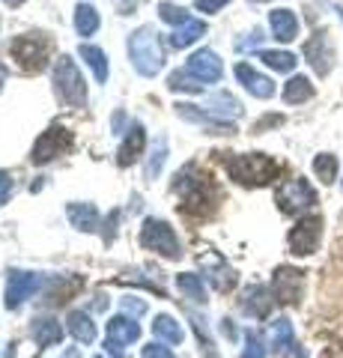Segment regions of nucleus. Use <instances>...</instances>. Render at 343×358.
Instances as JSON below:
<instances>
[{
  "mask_svg": "<svg viewBox=\"0 0 343 358\" xmlns=\"http://www.w3.org/2000/svg\"><path fill=\"white\" fill-rule=\"evenodd\" d=\"M269 27L278 42H293L298 36V18L293 9H272L269 13Z\"/></svg>",
  "mask_w": 343,
  "mask_h": 358,
  "instance_id": "dca6fc26",
  "label": "nucleus"
},
{
  "mask_svg": "<svg viewBox=\"0 0 343 358\" xmlns=\"http://www.w3.org/2000/svg\"><path fill=\"white\" fill-rule=\"evenodd\" d=\"M305 57H307V63L314 66L316 75H328L331 72V66H335V51H331V45H328V33L326 30H316L314 36L305 42Z\"/></svg>",
  "mask_w": 343,
  "mask_h": 358,
  "instance_id": "f8f14e48",
  "label": "nucleus"
},
{
  "mask_svg": "<svg viewBox=\"0 0 343 358\" xmlns=\"http://www.w3.org/2000/svg\"><path fill=\"white\" fill-rule=\"evenodd\" d=\"M200 263L209 268V281H212L215 289H230L236 284V272L221 257H200Z\"/></svg>",
  "mask_w": 343,
  "mask_h": 358,
  "instance_id": "4be33fe9",
  "label": "nucleus"
},
{
  "mask_svg": "<svg viewBox=\"0 0 343 358\" xmlns=\"http://www.w3.org/2000/svg\"><path fill=\"white\" fill-rule=\"evenodd\" d=\"M66 215H69L72 227H78L81 233H93L98 227V212L93 203H69L66 206Z\"/></svg>",
  "mask_w": 343,
  "mask_h": 358,
  "instance_id": "393cba45",
  "label": "nucleus"
},
{
  "mask_svg": "<svg viewBox=\"0 0 343 358\" xmlns=\"http://www.w3.org/2000/svg\"><path fill=\"white\" fill-rule=\"evenodd\" d=\"M168 87L176 90V93H180V90H185V93H200L203 81H197L194 75H188V72L182 69V72H173V75L168 78Z\"/></svg>",
  "mask_w": 343,
  "mask_h": 358,
  "instance_id": "72a5a7b5",
  "label": "nucleus"
},
{
  "mask_svg": "<svg viewBox=\"0 0 343 358\" xmlns=\"http://www.w3.org/2000/svg\"><path fill=\"white\" fill-rule=\"evenodd\" d=\"M140 245L147 251H156L161 257H168V260H180V239H176V233L168 221L161 218H147L140 227Z\"/></svg>",
  "mask_w": 343,
  "mask_h": 358,
  "instance_id": "20e7f679",
  "label": "nucleus"
},
{
  "mask_svg": "<svg viewBox=\"0 0 343 358\" xmlns=\"http://www.w3.org/2000/svg\"><path fill=\"white\" fill-rule=\"evenodd\" d=\"M337 13H340V18H343V6H337Z\"/></svg>",
  "mask_w": 343,
  "mask_h": 358,
  "instance_id": "c03bdc74",
  "label": "nucleus"
},
{
  "mask_svg": "<svg viewBox=\"0 0 343 358\" xmlns=\"http://www.w3.org/2000/svg\"><path fill=\"white\" fill-rule=\"evenodd\" d=\"M3 78H6V72H3V66H0V90H3Z\"/></svg>",
  "mask_w": 343,
  "mask_h": 358,
  "instance_id": "79ce46f5",
  "label": "nucleus"
},
{
  "mask_svg": "<svg viewBox=\"0 0 343 358\" xmlns=\"http://www.w3.org/2000/svg\"><path fill=\"white\" fill-rule=\"evenodd\" d=\"M185 72L194 75L197 81H203V84H215V81H221V75H224V66H221L215 51L203 48V51H194L191 57H188Z\"/></svg>",
  "mask_w": 343,
  "mask_h": 358,
  "instance_id": "1a4fd4ad",
  "label": "nucleus"
},
{
  "mask_svg": "<svg viewBox=\"0 0 343 358\" xmlns=\"http://www.w3.org/2000/svg\"><path fill=\"white\" fill-rule=\"evenodd\" d=\"M176 287H180V293L185 299H191L194 305H203V301H206V287L200 281V275H191V272L176 275Z\"/></svg>",
  "mask_w": 343,
  "mask_h": 358,
  "instance_id": "cd10ccee",
  "label": "nucleus"
},
{
  "mask_svg": "<svg viewBox=\"0 0 343 358\" xmlns=\"http://www.w3.org/2000/svg\"><path fill=\"white\" fill-rule=\"evenodd\" d=\"M140 338V326L138 320H129V317H114L108 322V341H105V350L114 352L117 358H123V346L135 343Z\"/></svg>",
  "mask_w": 343,
  "mask_h": 358,
  "instance_id": "6e6552de",
  "label": "nucleus"
},
{
  "mask_svg": "<svg viewBox=\"0 0 343 358\" xmlns=\"http://www.w3.org/2000/svg\"><path fill=\"white\" fill-rule=\"evenodd\" d=\"M75 30L81 36H93L98 30V13L93 3H78V9H75Z\"/></svg>",
  "mask_w": 343,
  "mask_h": 358,
  "instance_id": "c756f323",
  "label": "nucleus"
},
{
  "mask_svg": "<svg viewBox=\"0 0 343 358\" xmlns=\"http://www.w3.org/2000/svg\"><path fill=\"white\" fill-rule=\"evenodd\" d=\"M30 338L39 346H54V343L63 341V326L51 317H36L30 322Z\"/></svg>",
  "mask_w": 343,
  "mask_h": 358,
  "instance_id": "aec40b11",
  "label": "nucleus"
},
{
  "mask_svg": "<svg viewBox=\"0 0 343 358\" xmlns=\"http://www.w3.org/2000/svg\"><path fill=\"white\" fill-rule=\"evenodd\" d=\"M9 194H13V176L6 171H0V206L9 200Z\"/></svg>",
  "mask_w": 343,
  "mask_h": 358,
  "instance_id": "58836bf2",
  "label": "nucleus"
},
{
  "mask_svg": "<svg viewBox=\"0 0 343 358\" xmlns=\"http://www.w3.org/2000/svg\"><path fill=\"white\" fill-rule=\"evenodd\" d=\"M260 60L275 72H293L295 69V54L290 51H260Z\"/></svg>",
  "mask_w": 343,
  "mask_h": 358,
  "instance_id": "2f4dec72",
  "label": "nucleus"
},
{
  "mask_svg": "<svg viewBox=\"0 0 343 358\" xmlns=\"http://www.w3.org/2000/svg\"><path fill=\"white\" fill-rule=\"evenodd\" d=\"M6 3H9V6H18V3H24V0H6Z\"/></svg>",
  "mask_w": 343,
  "mask_h": 358,
  "instance_id": "37998d69",
  "label": "nucleus"
},
{
  "mask_svg": "<svg viewBox=\"0 0 343 358\" xmlns=\"http://www.w3.org/2000/svg\"><path fill=\"white\" fill-rule=\"evenodd\" d=\"M319 239H323V218L319 215H305L290 230L286 245H290V254H295V257H311L319 248Z\"/></svg>",
  "mask_w": 343,
  "mask_h": 358,
  "instance_id": "423d86ee",
  "label": "nucleus"
},
{
  "mask_svg": "<svg viewBox=\"0 0 343 358\" xmlns=\"http://www.w3.org/2000/svg\"><path fill=\"white\" fill-rule=\"evenodd\" d=\"M230 0H194V6L200 9V13H218V9H224Z\"/></svg>",
  "mask_w": 343,
  "mask_h": 358,
  "instance_id": "ea45409f",
  "label": "nucleus"
},
{
  "mask_svg": "<svg viewBox=\"0 0 343 358\" xmlns=\"http://www.w3.org/2000/svg\"><path fill=\"white\" fill-rule=\"evenodd\" d=\"M164 162H168V143L164 141H156L149 150V159H147V179H156L161 173Z\"/></svg>",
  "mask_w": 343,
  "mask_h": 358,
  "instance_id": "473e14b6",
  "label": "nucleus"
},
{
  "mask_svg": "<svg viewBox=\"0 0 343 358\" xmlns=\"http://www.w3.org/2000/svg\"><path fill=\"white\" fill-rule=\"evenodd\" d=\"M236 81L245 87L251 96H257V99H272V96H275L272 78L260 75V72L254 69V66H248V63H239V66H236Z\"/></svg>",
  "mask_w": 343,
  "mask_h": 358,
  "instance_id": "ddd939ff",
  "label": "nucleus"
},
{
  "mask_svg": "<svg viewBox=\"0 0 343 358\" xmlns=\"http://www.w3.org/2000/svg\"><path fill=\"white\" fill-rule=\"evenodd\" d=\"M272 293L265 287H260V284H254V287H248L245 293H242V299H239V305H242V310L248 313V317H254V320H263V317H269V310H272Z\"/></svg>",
  "mask_w": 343,
  "mask_h": 358,
  "instance_id": "4468645a",
  "label": "nucleus"
},
{
  "mask_svg": "<svg viewBox=\"0 0 343 358\" xmlns=\"http://www.w3.org/2000/svg\"><path fill=\"white\" fill-rule=\"evenodd\" d=\"M311 96H314V87H311V81H307L305 75H293L290 81L284 84V102L286 105H302Z\"/></svg>",
  "mask_w": 343,
  "mask_h": 358,
  "instance_id": "a878e982",
  "label": "nucleus"
},
{
  "mask_svg": "<svg viewBox=\"0 0 343 358\" xmlns=\"http://www.w3.org/2000/svg\"><path fill=\"white\" fill-rule=\"evenodd\" d=\"M275 200H278V209L284 212V215H298V212L311 209L316 203V192L311 188L307 179L295 176V179H286V182L278 188Z\"/></svg>",
  "mask_w": 343,
  "mask_h": 358,
  "instance_id": "39448f33",
  "label": "nucleus"
},
{
  "mask_svg": "<svg viewBox=\"0 0 343 358\" xmlns=\"http://www.w3.org/2000/svg\"><path fill=\"white\" fill-rule=\"evenodd\" d=\"M143 143H147V134H143V126H140V122H135V126L126 131V141L119 143V150H117V162H119V167L135 164V159H138L140 150H143Z\"/></svg>",
  "mask_w": 343,
  "mask_h": 358,
  "instance_id": "f3484780",
  "label": "nucleus"
},
{
  "mask_svg": "<svg viewBox=\"0 0 343 358\" xmlns=\"http://www.w3.org/2000/svg\"><path fill=\"white\" fill-rule=\"evenodd\" d=\"M129 54H131V63H135L138 75L143 78L159 75L164 66V51L159 45V36L149 27H140L129 36Z\"/></svg>",
  "mask_w": 343,
  "mask_h": 358,
  "instance_id": "f03ea898",
  "label": "nucleus"
},
{
  "mask_svg": "<svg viewBox=\"0 0 343 358\" xmlns=\"http://www.w3.org/2000/svg\"><path fill=\"white\" fill-rule=\"evenodd\" d=\"M159 18L164 24H185V21H191L185 13V6H176V3H161L159 6Z\"/></svg>",
  "mask_w": 343,
  "mask_h": 358,
  "instance_id": "f704fd0d",
  "label": "nucleus"
},
{
  "mask_svg": "<svg viewBox=\"0 0 343 358\" xmlns=\"http://www.w3.org/2000/svg\"><path fill=\"white\" fill-rule=\"evenodd\" d=\"M200 36H206V24L191 18V21H185V24H180L176 33H170V45L173 48H188V45H194Z\"/></svg>",
  "mask_w": 343,
  "mask_h": 358,
  "instance_id": "bb28decb",
  "label": "nucleus"
},
{
  "mask_svg": "<svg viewBox=\"0 0 343 358\" xmlns=\"http://www.w3.org/2000/svg\"><path fill=\"white\" fill-rule=\"evenodd\" d=\"M227 173L236 179L239 185H269L272 179H278L281 164L272 155L263 152H242V155H230L224 162Z\"/></svg>",
  "mask_w": 343,
  "mask_h": 358,
  "instance_id": "f257e3e1",
  "label": "nucleus"
},
{
  "mask_svg": "<svg viewBox=\"0 0 343 358\" xmlns=\"http://www.w3.org/2000/svg\"><path fill=\"white\" fill-rule=\"evenodd\" d=\"M96 358H102V355H96Z\"/></svg>",
  "mask_w": 343,
  "mask_h": 358,
  "instance_id": "a18cd8bd",
  "label": "nucleus"
},
{
  "mask_svg": "<svg viewBox=\"0 0 343 358\" xmlns=\"http://www.w3.org/2000/svg\"><path fill=\"white\" fill-rule=\"evenodd\" d=\"M221 331H224V338H227V341H236V338H239V331H236V326H233V320H224V322H221Z\"/></svg>",
  "mask_w": 343,
  "mask_h": 358,
  "instance_id": "a19ab883",
  "label": "nucleus"
},
{
  "mask_svg": "<svg viewBox=\"0 0 343 358\" xmlns=\"http://www.w3.org/2000/svg\"><path fill=\"white\" fill-rule=\"evenodd\" d=\"M69 147H72L69 131L66 129H48V131H42V138L36 141V147H33V162L36 164L51 162V159H57V155H63Z\"/></svg>",
  "mask_w": 343,
  "mask_h": 358,
  "instance_id": "9b49d317",
  "label": "nucleus"
},
{
  "mask_svg": "<svg viewBox=\"0 0 343 358\" xmlns=\"http://www.w3.org/2000/svg\"><path fill=\"white\" fill-rule=\"evenodd\" d=\"M42 289V275H33V272H13L6 281V308L15 310L18 305H24V301Z\"/></svg>",
  "mask_w": 343,
  "mask_h": 358,
  "instance_id": "9d476101",
  "label": "nucleus"
},
{
  "mask_svg": "<svg viewBox=\"0 0 343 358\" xmlns=\"http://www.w3.org/2000/svg\"><path fill=\"white\" fill-rule=\"evenodd\" d=\"M119 308H123L126 313H131V317H143V313H147V301L135 299V296H126L123 301H119Z\"/></svg>",
  "mask_w": 343,
  "mask_h": 358,
  "instance_id": "e433bc0d",
  "label": "nucleus"
},
{
  "mask_svg": "<svg viewBox=\"0 0 343 358\" xmlns=\"http://www.w3.org/2000/svg\"><path fill=\"white\" fill-rule=\"evenodd\" d=\"M81 57H84V63L93 69L96 81L105 84V81H108V57H105V51L96 48V45H81Z\"/></svg>",
  "mask_w": 343,
  "mask_h": 358,
  "instance_id": "c85d7f7f",
  "label": "nucleus"
},
{
  "mask_svg": "<svg viewBox=\"0 0 343 358\" xmlns=\"http://www.w3.org/2000/svg\"><path fill=\"white\" fill-rule=\"evenodd\" d=\"M140 355H143V358H173V352H170L168 343H147Z\"/></svg>",
  "mask_w": 343,
  "mask_h": 358,
  "instance_id": "4c0bfd02",
  "label": "nucleus"
},
{
  "mask_svg": "<svg viewBox=\"0 0 343 358\" xmlns=\"http://www.w3.org/2000/svg\"><path fill=\"white\" fill-rule=\"evenodd\" d=\"M242 358H265V343L257 331H245V350H242Z\"/></svg>",
  "mask_w": 343,
  "mask_h": 358,
  "instance_id": "c9c22d12",
  "label": "nucleus"
},
{
  "mask_svg": "<svg viewBox=\"0 0 343 358\" xmlns=\"http://www.w3.org/2000/svg\"><path fill=\"white\" fill-rule=\"evenodd\" d=\"M269 346L278 355H286V352H293L295 350V341H293V322L286 320V317H278V320H272V326H269Z\"/></svg>",
  "mask_w": 343,
  "mask_h": 358,
  "instance_id": "6ab92c4d",
  "label": "nucleus"
},
{
  "mask_svg": "<svg viewBox=\"0 0 343 358\" xmlns=\"http://www.w3.org/2000/svg\"><path fill=\"white\" fill-rule=\"evenodd\" d=\"M302 289H305V272H298L293 266H281L272 278V293L275 301H284V305H295L302 299Z\"/></svg>",
  "mask_w": 343,
  "mask_h": 358,
  "instance_id": "0eeeda50",
  "label": "nucleus"
},
{
  "mask_svg": "<svg viewBox=\"0 0 343 358\" xmlns=\"http://www.w3.org/2000/svg\"><path fill=\"white\" fill-rule=\"evenodd\" d=\"M176 114H180L182 120H188V122H200V126H206V129H215L218 134H230V131H236L227 120H218V117L209 114V110H200L197 105H176Z\"/></svg>",
  "mask_w": 343,
  "mask_h": 358,
  "instance_id": "a211bd4d",
  "label": "nucleus"
},
{
  "mask_svg": "<svg viewBox=\"0 0 343 358\" xmlns=\"http://www.w3.org/2000/svg\"><path fill=\"white\" fill-rule=\"evenodd\" d=\"M152 334H156V338H159L161 343H168V346H180V343H182V338H185L182 326L170 317V313H159L156 322H152Z\"/></svg>",
  "mask_w": 343,
  "mask_h": 358,
  "instance_id": "b1692460",
  "label": "nucleus"
},
{
  "mask_svg": "<svg viewBox=\"0 0 343 358\" xmlns=\"http://www.w3.org/2000/svg\"><path fill=\"white\" fill-rule=\"evenodd\" d=\"M206 110L212 117H218V120H233V117L242 114V102L233 99L230 93H212L206 99Z\"/></svg>",
  "mask_w": 343,
  "mask_h": 358,
  "instance_id": "5701e85b",
  "label": "nucleus"
},
{
  "mask_svg": "<svg viewBox=\"0 0 343 358\" xmlns=\"http://www.w3.org/2000/svg\"><path fill=\"white\" fill-rule=\"evenodd\" d=\"M66 329L78 343H93L96 341V322L87 310H72L69 320H66Z\"/></svg>",
  "mask_w": 343,
  "mask_h": 358,
  "instance_id": "412c9836",
  "label": "nucleus"
},
{
  "mask_svg": "<svg viewBox=\"0 0 343 358\" xmlns=\"http://www.w3.org/2000/svg\"><path fill=\"white\" fill-rule=\"evenodd\" d=\"M337 171H340V164H337V155H331V152H319L316 159H314V173L319 182H326L331 185L337 179Z\"/></svg>",
  "mask_w": 343,
  "mask_h": 358,
  "instance_id": "7c9ffc66",
  "label": "nucleus"
},
{
  "mask_svg": "<svg viewBox=\"0 0 343 358\" xmlns=\"http://www.w3.org/2000/svg\"><path fill=\"white\" fill-rule=\"evenodd\" d=\"M54 87H57V93H60V99L66 105L84 108V102H87V81H84V75L78 72V66H75V60L69 57V54L54 63Z\"/></svg>",
  "mask_w": 343,
  "mask_h": 358,
  "instance_id": "7ed1b4c3",
  "label": "nucleus"
},
{
  "mask_svg": "<svg viewBox=\"0 0 343 358\" xmlns=\"http://www.w3.org/2000/svg\"><path fill=\"white\" fill-rule=\"evenodd\" d=\"M45 48H48V42L45 39H39V36H18L15 45H13V54L24 63V66H39L42 57H45Z\"/></svg>",
  "mask_w": 343,
  "mask_h": 358,
  "instance_id": "2eb2a0df",
  "label": "nucleus"
}]
</instances>
